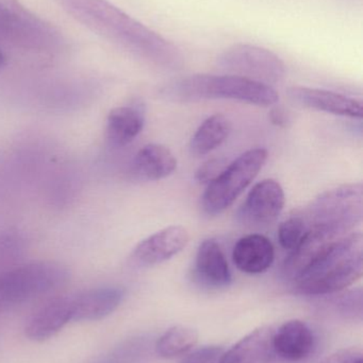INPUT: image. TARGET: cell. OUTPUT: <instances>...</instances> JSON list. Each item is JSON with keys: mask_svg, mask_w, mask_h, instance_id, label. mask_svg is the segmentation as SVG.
I'll return each instance as SVG.
<instances>
[{"mask_svg": "<svg viewBox=\"0 0 363 363\" xmlns=\"http://www.w3.org/2000/svg\"><path fill=\"white\" fill-rule=\"evenodd\" d=\"M57 1L75 21L136 57L163 68L180 65L183 57L172 42L108 0Z\"/></svg>", "mask_w": 363, "mask_h": 363, "instance_id": "1", "label": "cell"}, {"mask_svg": "<svg viewBox=\"0 0 363 363\" xmlns=\"http://www.w3.org/2000/svg\"><path fill=\"white\" fill-rule=\"evenodd\" d=\"M363 239L353 232L328 247L296 281V294L323 296L338 294L362 279Z\"/></svg>", "mask_w": 363, "mask_h": 363, "instance_id": "2", "label": "cell"}, {"mask_svg": "<svg viewBox=\"0 0 363 363\" xmlns=\"http://www.w3.org/2000/svg\"><path fill=\"white\" fill-rule=\"evenodd\" d=\"M160 96L172 102L226 99L259 106H274L279 95L272 86L232 74H192L175 79L160 89Z\"/></svg>", "mask_w": 363, "mask_h": 363, "instance_id": "3", "label": "cell"}, {"mask_svg": "<svg viewBox=\"0 0 363 363\" xmlns=\"http://www.w3.org/2000/svg\"><path fill=\"white\" fill-rule=\"evenodd\" d=\"M362 183L345 184L320 194L300 213L307 230H323L345 237L362 222Z\"/></svg>", "mask_w": 363, "mask_h": 363, "instance_id": "4", "label": "cell"}, {"mask_svg": "<svg viewBox=\"0 0 363 363\" xmlns=\"http://www.w3.org/2000/svg\"><path fill=\"white\" fill-rule=\"evenodd\" d=\"M68 279V269L57 262H30L6 269L0 272V311L55 291Z\"/></svg>", "mask_w": 363, "mask_h": 363, "instance_id": "5", "label": "cell"}, {"mask_svg": "<svg viewBox=\"0 0 363 363\" xmlns=\"http://www.w3.org/2000/svg\"><path fill=\"white\" fill-rule=\"evenodd\" d=\"M0 36L21 48L40 52L64 46L61 32L19 0H0Z\"/></svg>", "mask_w": 363, "mask_h": 363, "instance_id": "6", "label": "cell"}, {"mask_svg": "<svg viewBox=\"0 0 363 363\" xmlns=\"http://www.w3.org/2000/svg\"><path fill=\"white\" fill-rule=\"evenodd\" d=\"M268 160V150L254 148L228 164L223 172L207 186L202 196V208L210 217L227 211L255 180Z\"/></svg>", "mask_w": 363, "mask_h": 363, "instance_id": "7", "label": "cell"}, {"mask_svg": "<svg viewBox=\"0 0 363 363\" xmlns=\"http://www.w3.org/2000/svg\"><path fill=\"white\" fill-rule=\"evenodd\" d=\"M217 66L226 74L242 77L270 85L283 81L286 65L283 60L264 47L237 44L217 57Z\"/></svg>", "mask_w": 363, "mask_h": 363, "instance_id": "8", "label": "cell"}, {"mask_svg": "<svg viewBox=\"0 0 363 363\" xmlns=\"http://www.w3.org/2000/svg\"><path fill=\"white\" fill-rule=\"evenodd\" d=\"M283 188L278 182L266 179L256 184L237 213L239 222L251 228L274 223L285 206Z\"/></svg>", "mask_w": 363, "mask_h": 363, "instance_id": "9", "label": "cell"}, {"mask_svg": "<svg viewBox=\"0 0 363 363\" xmlns=\"http://www.w3.org/2000/svg\"><path fill=\"white\" fill-rule=\"evenodd\" d=\"M189 238V233L183 226H168L143 239L132 250L130 260L134 266L143 268L163 264L180 253Z\"/></svg>", "mask_w": 363, "mask_h": 363, "instance_id": "10", "label": "cell"}, {"mask_svg": "<svg viewBox=\"0 0 363 363\" xmlns=\"http://www.w3.org/2000/svg\"><path fill=\"white\" fill-rule=\"evenodd\" d=\"M125 290L115 286L94 288L70 296L72 321H98L114 313L125 298Z\"/></svg>", "mask_w": 363, "mask_h": 363, "instance_id": "11", "label": "cell"}, {"mask_svg": "<svg viewBox=\"0 0 363 363\" xmlns=\"http://www.w3.org/2000/svg\"><path fill=\"white\" fill-rule=\"evenodd\" d=\"M288 96L292 101L304 108L350 118H362V102L341 94L311 87L293 86L288 89Z\"/></svg>", "mask_w": 363, "mask_h": 363, "instance_id": "12", "label": "cell"}, {"mask_svg": "<svg viewBox=\"0 0 363 363\" xmlns=\"http://www.w3.org/2000/svg\"><path fill=\"white\" fill-rule=\"evenodd\" d=\"M193 275L198 284L210 289H222L232 283L229 264L215 239H206L198 247Z\"/></svg>", "mask_w": 363, "mask_h": 363, "instance_id": "13", "label": "cell"}, {"mask_svg": "<svg viewBox=\"0 0 363 363\" xmlns=\"http://www.w3.org/2000/svg\"><path fill=\"white\" fill-rule=\"evenodd\" d=\"M72 321L70 296H59L43 305L26 324V337L36 342L48 340Z\"/></svg>", "mask_w": 363, "mask_h": 363, "instance_id": "14", "label": "cell"}, {"mask_svg": "<svg viewBox=\"0 0 363 363\" xmlns=\"http://www.w3.org/2000/svg\"><path fill=\"white\" fill-rule=\"evenodd\" d=\"M274 334L272 326L254 330L224 352L219 363H273L276 357Z\"/></svg>", "mask_w": 363, "mask_h": 363, "instance_id": "15", "label": "cell"}, {"mask_svg": "<svg viewBox=\"0 0 363 363\" xmlns=\"http://www.w3.org/2000/svg\"><path fill=\"white\" fill-rule=\"evenodd\" d=\"M232 260L242 272L261 274L266 272L274 262V245L264 235H246L234 245Z\"/></svg>", "mask_w": 363, "mask_h": 363, "instance_id": "16", "label": "cell"}, {"mask_svg": "<svg viewBox=\"0 0 363 363\" xmlns=\"http://www.w3.org/2000/svg\"><path fill=\"white\" fill-rule=\"evenodd\" d=\"M145 125V108L141 102L119 106L109 113L106 138L113 147H124L134 142Z\"/></svg>", "mask_w": 363, "mask_h": 363, "instance_id": "17", "label": "cell"}, {"mask_svg": "<svg viewBox=\"0 0 363 363\" xmlns=\"http://www.w3.org/2000/svg\"><path fill=\"white\" fill-rule=\"evenodd\" d=\"M315 341L313 330L306 323L292 320L275 330V353L288 362H300L313 353Z\"/></svg>", "mask_w": 363, "mask_h": 363, "instance_id": "18", "label": "cell"}, {"mask_svg": "<svg viewBox=\"0 0 363 363\" xmlns=\"http://www.w3.org/2000/svg\"><path fill=\"white\" fill-rule=\"evenodd\" d=\"M176 169L177 159L172 151L158 144L143 147L131 163V174L141 181L163 180L172 176Z\"/></svg>", "mask_w": 363, "mask_h": 363, "instance_id": "19", "label": "cell"}, {"mask_svg": "<svg viewBox=\"0 0 363 363\" xmlns=\"http://www.w3.org/2000/svg\"><path fill=\"white\" fill-rule=\"evenodd\" d=\"M230 132V121L222 114L207 118L196 130L190 142V150L195 157H202L219 148Z\"/></svg>", "mask_w": 363, "mask_h": 363, "instance_id": "20", "label": "cell"}, {"mask_svg": "<svg viewBox=\"0 0 363 363\" xmlns=\"http://www.w3.org/2000/svg\"><path fill=\"white\" fill-rule=\"evenodd\" d=\"M198 334L189 326L177 325L166 330L156 343L158 356L164 359H175L194 349Z\"/></svg>", "mask_w": 363, "mask_h": 363, "instance_id": "21", "label": "cell"}, {"mask_svg": "<svg viewBox=\"0 0 363 363\" xmlns=\"http://www.w3.org/2000/svg\"><path fill=\"white\" fill-rule=\"evenodd\" d=\"M146 347L144 338H132L119 343L93 363H138L144 356Z\"/></svg>", "mask_w": 363, "mask_h": 363, "instance_id": "22", "label": "cell"}, {"mask_svg": "<svg viewBox=\"0 0 363 363\" xmlns=\"http://www.w3.org/2000/svg\"><path fill=\"white\" fill-rule=\"evenodd\" d=\"M307 226L300 211H294L278 228V241L286 251L291 252L298 247L307 233Z\"/></svg>", "mask_w": 363, "mask_h": 363, "instance_id": "23", "label": "cell"}, {"mask_svg": "<svg viewBox=\"0 0 363 363\" xmlns=\"http://www.w3.org/2000/svg\"><path fill=\"white\" fill-rule=\"evenodd\" d=\"M332 311L347 321L357 322L362 319V289L351 290L332 298Z\"/></svg>", "mask_w": 363, "mask_h": 363, "instance_id": "24", "label": "cell"}, {"mask_svg": "<svg viewBox=\"0 0 363 363\" xmlns=\"http://www.w3.org/2000/svg\"><path fill=\"white\" fill-rule=\"evenodd\" d=\"M23 251V240L14 234L0 235V264L15 262Z\"/></svg>", "mask_w": 363, "mask_h": 363, "instance_id": "25", "label": "cell"}, {"mask_svg": "<svg viewBox=\"0 0 363 363\" xmlns=\"http://www.w3.org/2000/svg\"><path fill=\"white\" fill-rule=\"evenodd\" d=\"M228 161L224 157L211 159L205 162L195 172V181L202 185H208L215 181L228 166Z\"/></svg>", "mask_w": 363, "mask_h": 363, "instance_id": "26", "label": "cell"}, {"mask_svg": "<svg viewBox=\"0 0 363 363\" xmlns=\"http://www.w3.org/2000/svg\"><path fill=\"white\" fill-rule=\"evenodd\" d=\"M222 347H204L190 353L181 363H219L224 354Z\"/></svg>", "mask_w": 363, "mask_h": 363, "instance_id": "27", "label": "cell"}, {"mask_svg": "<svg viewBox=\"0 0 363 363\" xmlns=\"http://www.w3.org/2000/svg\"><path fill=\"white\" fill-rule=\"evenodd\" d=\"M321 363H363L362 354L356 349L340 350Z\"/></svg>", "mask_w": 363, "mask_h": 363, "instance_id": "28", "label": "cell"}, {"mask_svg": "<svg viewBox=\"0 0 363 363\" xmlns=\"http://www.w3.org/2000/svg\"><path fill=\"white\" fill-rule=\"evenodd\" d=\"M271 123L279 128H286L290 123V116L283 108H274L269 115Z\"/></svg>", "mask_w": 363, "mask_h": 363, "instance_id": "29", "label": "cell"}, {"mask_svg": "<svg viewBox=\"0 0 363 363\" xmlns=\"http://www.w3.org/2000/svg\"><path fill=\"white\" fill-rule=\"evenodd\" d=\"M6 55H4V51L0 49V70L2 69V68L4 67V65H6Z\"/></svg>", "mask_w": 363, "mask_h": 363, "instance_id": "30", "label": "cell"}]
</instances>
